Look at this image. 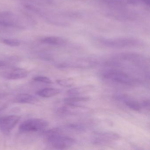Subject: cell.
Returning <instances> with one entry per match:
<instances>
[{
    "instance_id": "cell-8",
    "label": "cell",
    "mask_w": 150,
    "mask_h": 150,
    "mask_svg": "<svg viewBox=\"0 0 150 150\" xmlns=\"http://www.w3.org/2000/svg\"><path fill=\"white\" fill-rule=\"evenodd\" d=\"M15 101L18 103L34 104L38 103L39 100L29 94L22 93L16 96L15 98Z\"/></svg>"
},
{
    "instance_id": "cell-2",
    "label": "cell",
    "mask_w": 150,
    "mask_h": 150,
    "mask_svg": "<svg viewBox=\"0 0 150 150\" xmlns=\"http://www.w3.org/2000/svg\"><path fill=\"white\" fill-rule=\"evenodd\" d=\"M48 125V122L40 118H32L23 122L20 125V131L22 132H31L42 130Z\"/></svg>"
},
{
    "instance_id": "cell-12",
    "label": "cell",
    "mask_w": 150,
    "mask_h": 150,
    "mask_svg": "<svg viewBox=\"0 0 150 150\" xmlns=\"http://www.w3.org/2000/svg\"><path fill=\"white\" fill-rule=\"evenodd\" d=\"M57 81L58 84H59L60 86L66 87H70L73 86L75 84L74 80L71 78L58 80Z\"/></svg>"
},
{
    "instance_id": "cell-10",
    "label": "cell",
    "mask_w": 150,
    "mask_h": 150,
    "mask_svg": "<svg viewBox=\"0 0 150 150\" xmlns=\"http://www.w3.org/2000/svg\"><path fill=\"white\" fill-rule=\"evenodd\" d=\"M60 92V89L52 88H47L38 91L37 94L44 98H49L59 94Z\"/></svg>"
},
{
    "instance_id": "cell-11",
    "label": "cell",
    "mask_w": 150,
    "mask_h": 150,
    "mask_svg": "<svg viewBox=\"0 0 150 150\" xmlns=\"http://www.w3.org/2000/svg\"><path fill=\"white\" fill-rule=\"evenodd\" d=\"M89 97L87 96H75L68 97L65 98L64 100V102L66 103H76L79 102H86L89 100Z\"/></svg>"
},
{
    "instance_id": "cell-15",
    "label": "cell",
    "mask_w": 150,
    "mask_h": 150,
    "mask_svg": "<svg viewBox=\"0 0 150 150\" xmlns=\"http://www.w3.org/2000/svg\"><path fill=\"white\" fill-rule=\"evenodd\" d=\"M68 127L71 129L79 132H84L86 129L85 126L77 124H72L68 125Z\"/></svg>"
},
{
    "instance_id": "cell-19",
    "label": "cell",
    "mask_w": 150,
    "mask_h": 150,
    "mask_svg": "<svg viewBox=\"0 0 150 150\" xmlns=\"http://www.w3.org/2000/svg\"><path fill=\"white\" fill-rule=\"evenodd\" d=\"M143 1H144L145 3H146V4H148L149 5V0H142Z\"/></svg>"
},
{
    "instance_id": "cell-3",
    "label": "cell",
    "mask_w": 150,
    "mask_h": 150,
    "mask_svg": "<svg viewBox=\"0 0 150 150\" xmlns=\"http://www.w3.org/2000/svg\"><path fill=\"white\" fill-rule=\"evenodd\" d=\"M119 137L118 134L113 132H94L92 136V142L96 144H104L117 140Z\"/></svg>"
},
{
    "instance_id": "cell-16",
    "label": "cell",
    "mask_w": 150,
    "mask_h": 150,
    "mask_svg": "<svg viewBox=\"0 0 150 150\" xmlns=\"http://www.w3.org/2000/svg\"><path fill=\"white\" fill-rule=\"evenodd\" d=\"M3 42L7 45L12 47L18 46L20 45V42L15 39H5L3 41Z\"/></svg>"
},
{
    "instance_id": "cell-14",
    "label": "cell",
    "mask_w": 150,
    "mask_h": 150,
    "mask_svg": "<svg viewBox=\"0 0 150 150\" xmlns=\"http://www.w3.org/2000/svg\"><path fill=\"white\" fill-rule=\"evenodd\" d=\"M33 80L37 81L43 82V83H47V84H52V81L50 79L48 78V77H45V76H38L34 77Z\"/></svg>"
},
{
    "instance_id": "cell-6",
    "label": "cell",
    "mask_w": 150,
    "mask_h": 150,
    "mask_svg": "<svg viewBox=\"0 0 150 150\" xmlns=\"http://www.w3.org/2000/svg\"><path fill=\"white\" fill-rule=\"evenodd\" d=\"M20 117L17 115H9L0 118V129L4 133L10 132L19 122Z\"/></svg>"
},
{
    "instance_id": "cell-9",
    "label": "cell",
    "mask_w": 150,
    "mask_h": 150,
    "mask_svg": "<svg viewBox=\"0 0 150 150\" xmlns=\"http://www.w3.org/2000/svg\"><path fill=\"white\" fill-rule=\"evenodd\" d=\"M93 87L91 86H82L74 88L67 91V94L70 96H77L93 90Z\"/></svg>"
},
{
    "instance_id": "cell-5",
    "label": "cell",
    "mask_w": 150,
    "mask_h": 150,
    "mask_svg": "<svg viewBox=\"0 0 150 150\" xmlns=\"http://www.w3.org/2000/svg\"><path fill=\"white\" fill-rule=\"evenodd\" d=\"M103 77L113 82L127 85L134 84V80L131 79L129 75L125 73L118 71H110L106 73Z\"/></svg>"
},
{
    "instance_id": "cell-17",
    "label": "cell",
    "mask_w": 150,
    "mask_h": 150,
    "mask_svg": "<svg viewBox=\"0 0 150 150\" xmlns=\"http://www.w3.org/2000/svg\"><path fill=\"white\" fill-rule=\"evenodd\" d=\"M150 101H149V100H144L141 103L142 107L145 108L146 109L148 110H149V109H150Z\"/></svg>"
},
{
    "instance_id": "cell-1",
    "label": "cell",
    "mask_w": 150,
    "mask_h": 150,
    "mask_svg": "<svg viewBox=\"0 0 150 150\" xmlns=\"http://www.w3.org/2000/svg\"><path fill=\"white\" fill-rule=\"evenodd\" d=\"M59 129L50 130L47 134V141L50 146L56 149H64L69 148L75 144V140L69 137L60 135Z\"/></svg>"
},
{
    "instance_id": "cell-18",
    "label": "cell",
    "mask_w": 150,
    "mask_h": 150,
    "mask_svg": "<svg viewBox=\"0 0 150 150\" xmlns=\"http://www.w3.org/2000/svg\"><path fill=\"white\" fill-rule=\"evenodd\" d=\"M6 65V64L5 62L0 61V67H1L5 66Z\"/></svg>"
},
{
    "instance_id": "cell-7",
    "label": "cell",
    "mask_w": 150,
    "mask_h": 150,
    "mask_svg": "<svg viewBox=\"0 0 150 150\" xmlns=\"http://www.w3.org/2000/svg\"><path fill=\"white\" fill-rule=\"evenodd\" d=\"M29 72L22 68H14L9 69L2 73V76L9 80H17L24 79L28 76Z\"/></svg>"
},
{
    "instance_id": "cell-4",
    "label": "cell",
    "mask_w": 150,
    "mask_h": 150,
    "mask_svg": "<svg viewBox=\"0 0 150 150\" xmlns=\"http://www.w3.org/2000/svg\"><path fill=\"white\" fill-rule=\"evenodd\" d=\"M62 114L69 115H80L88 114L91 111L89 108L76 104L75 103L64 102L58 109Z\"/></svg>"
},
{
    "instance_id": "cell-13",
    "label": "cell",
    "mask_w": 150,
    "mask_h": 150,
    "mask_svg": "<svg viewBox=\"0 0 150 150\" xmlns=\"http://www.w3.org/2000/svg\"><path fill=\"white\" fill-rule=\"evenodd\" d=\"M42 42L44 43L52 45H58L61 43L60 39L54 37L45 38L42 40Z\"/></svg>"
}]
</instances>
